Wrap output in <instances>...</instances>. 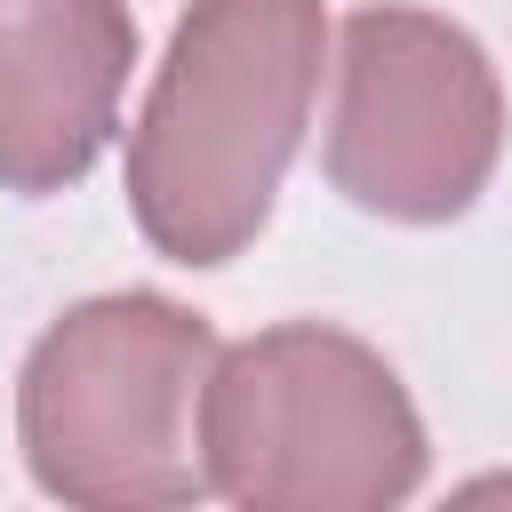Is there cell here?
Instances as JSON below:
<instances>
[{
	"instance_id": "7a4b0ae2",
	"label": "cell",
	"mask_w": 512,
	"mask_h": 512,
	"mask_svg": "<svg viewBox=\"0 0 512 512\" xmlns=\"http://www.w3.org/2000/svg\"><path fill=\"white\" fill-rule=\"evenodd\" d=\"M216 352L208 312L160 288H112L56 312L16 368V448L32 488L80 512L200 504V392Z\"/></svg>"
},
{
	"instance_id": "6da1fadb",
	"label": "cell",
	"mask_w": 512,
	"mask_h": 512,
	"mask_svg": "<svg viewBox=\"0 0 512 512\" xmlns=\"http://www.w3.org/2000/svg\"><path fill=\"white\" fill-rule=\"evenodd\" d=\"M328 56L320 0H192L128 128V216L184 272L232 264L304 152Z\"/></svg>"
},
{
	"instance_id": "3957f363",
	"label": "cell",
	"mask_w": 512,
	"mask_h": 512,
	"mask_svg": "<svg viewBox=\"0 0 512 512\" xmlns=\"http://www.w3.org/2000/svg\"><path fill=\"white\" fill-rule=\"evenodd\" d=\"M200 448L208 496L248 512H392L432 456L400 368L328 320H280L216 352Z\"/></svg>"
},
{
	"instance_id": "5b68a950",
	"label": "cell",
	"mask_w": 512,
	"mask_h": 512,
	"mask_svg": "<svg viewBox=\"0 0 512 512\" xmlns=\"http://www.w3.org/2000/svg\"><path fill=\"white\" fill-rule=\"evenodd\" d=\"M128 64V0H0V192H72L120 128Z\"/></svg>"
},
{
	"instance_id": "277c9868",
	"label": "cell",
	"mask_w": 512,
	"mask_h": 512,
	"mask_svg": "<svg viewBox=\"0 0 512 512\" xmlns=\"http://www.w3.org/2000/svg\"><path fill=\"white\" fill-rule=\"evenodd\" d=\"M504 160V80L488 48L432 8L376 0L336 32L328 184L384 224H456Z\"/></svg>"
}]
</instances>
